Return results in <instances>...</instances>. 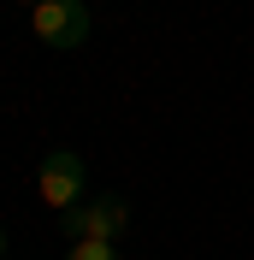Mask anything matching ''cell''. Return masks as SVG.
<instances>
[{
  "label": "cell",
  "mask_w": 254,
  "mask_h": 260,
  "mask_svg": "<svg viewBox=\"0 0 254 260\" xmlns=\"http://www.w3.org/2000/svg\"><path fill=\"white\" fill-rule=\"evenodd\" d=\"M36 201L48 213H71L89 201V160L71 154V148H53L36 160Z\"/></svg>",
  "instance_id": "obj_1"
},
{
  "label": "cell",
  "mask_w": 254,
  "mask_h": 260,
  "mask_svg": "<svg viewBox=\"0 0 254 260\" xmlns=\"http://www.w3.org/2000/svg\"><path fill=\"white\" fill-rule=\"evenodd\" d=\"M59 225H65V243H118L130 225V201L124 195H95V201L59 213Z\"/></svg>",
  "instance_id": "obj_3"
},
{
  "label": "cell",
  "mask_w": 254,
  "mask_h": 260,
  "mask_svg": "<svg viewBox=\"0 0 254 260\" xmlns=\"http://www.w3.org/2000/svg\"><path fill=\"white\" fill-rule=\"evenodd\" d=\"M0 260H18V254H12V237H6V225H0Z\"/></svg>",
  "instance_id": "obj_5"
},
{
  "label": "cell",
  "mask_w": 254,
  "mask_h": 260,
  "mask_svg": "<svg viewBox=\"0 0 254 260\" xmlns=\"http://www.w3.org/2000/svg\"><path fill=\"white\" fill-rule=\"evenodd\" d=\"M65 260H124L118 243H65Z\"/></svg>",
  "instance_id": "obj_4"
},
{
  "label": "cell",
  "mask_w": 254,
  "mask_h": 260,
  "mask_svg": "<svg viewBox=\"0 0 254 260\" xmlns=\"http://www.w3.org/2000/svg\"><path fill=\"white\" fill-rule=\"evenodd\" d=\"M12 6H42V0H12Z\"/></svg>",
  "instance_id": "obj_6"
},
{
  "label": "cell",
  "mask_w": 254,
  "mask_h": 260,
  "mask_svg": "<svg viewBox=\"0 0 254 260\" xmlns=\"http://www.w3.org/2000/svg\"><path fill=\"white\" fill-rule=\"evenodd\" d=\"M89 24H95L89 0H42V6H30V36L42 48H53V53L83 48L89 42Z\"/></svg>",
  "instance_id": "obj_2"
}]
</instances>
